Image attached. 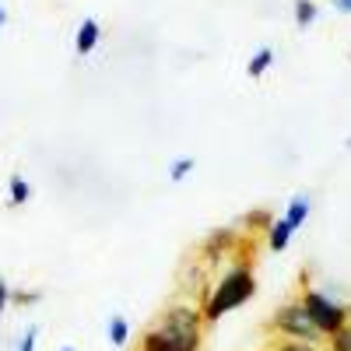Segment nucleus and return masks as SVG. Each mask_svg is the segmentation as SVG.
Here are the masks:
<instances>
[{
    "label": "nucleus",
    "mask_w": 351,
    "mask_h": 351,
    "mask_svg": "<svg viewBox=\"0 0 351 351\" xmlns=\"http://www.w3.org/2000/svg\"><path fill=\"white\" fill-rule=\"evenodd\" d=\"M200 327L204 313L193 306H169L141 341V351H200Z\"/></svg>",
    "instance_id": "obj_1"
},
{
    "label": "nucleus",
    "mask_w": 351,
    "mask_h": 351,
    "mask_svg": "<svg viewBox=\"0 0 351 351\" xmlns=\"http://www.w3.org/2000/svg\"><path fill=\"white\" fill-rule=\"evenodd\" d=\"M253 291H256L253 271H250V267H232V271L218 281L215 295L208 299V306H204L200 313H204V319H208V324H218L225 313H232V309H239L243 302H250Z\"/></svg>",
    "instance_id": "obj_2"
},
{
    "label": "nucleus",
    "mask_w": 351,
    "mask_h": 351,
    "mask_svg": "<svg viewBox=\"0 0 351 351\" xmlns=\"http://www.w3.org/2000/svg\"><path fill=\"white\" fill-rule=\"evenodd\" d=\"M271 330L281 334L285 341H302V344H319V341H324V334L316 330L313 316H309V309H306L302 302L281 306V309L274 313V319H271Z\"/></svg>",
    "instance_id": "obj_3"
},
{
    "label": "nucleus",
    "mask_w": 351,
    "mask_h": 351,
    "mask_svg": "<svg viewBox=\"0 0 351 351\" xmlns=\"http://www.w3.org/2000/svg\"><path fill=\"white\" fill-rule=\"evenodd\" d=\"M302 306L309 309V316H313L316 330L324 334V337H334L337 330H344V327H348V309H344V306H337L334 299H327L324 291H316V288H306V295H302Z\"/></svg>",
    "instance_id": "obj_4"
},
{
    "label": "nucleus",
    "mask_w": 351,
    "mask_h": 351,
    "mask_svg": "<svg viewBox=\"0 0 351 351\" xmlns=\"http://www.w3.org/2000/svg\"><path fill=\"white\" fill-rule=\"evenodd\" d=\"M306 215H309V200H306V197H295V200L288 204V215L271 225V250H274V253H281V250L288 246V239L299 232V225L306 221Z\"/></svg>",
    "instance_id": "obj_5"
},
{
    "label": "nucleus",
    "mask_w": 351,
    "mask_h": 351,
    "mask_svg": "<svg viewBox=\"0 0 351 351\" xmlns=\"http://www.w3.org/2000/svg\"><path fill=\"white\" fill-rule=\"evenodd\" d=\"M99 36H102V28H99V21H95V18H84V21H81V28H77V39H74L77 53H81V56H88V53L95 49Z\"/></svg>",
    "instance_id": "obj_6"
},
{
    "label": "nucleus",
    "mask_w": 351,
    "mask_h": 351,
    "mask_svg": "<svg viewBox=\"0 0 351 351\" xmlns=\"http://www.w3.org/2000/svg\"><path fill=\"white\" fill-rule=\"evenodd\" d=\"M127 341H130V324H127L120 313H116V316L109 319V344H112V348H123Z\"/></svg>",
    "instance_id": "obj_7"
},
{
    "label": "nucleus",
    "mask_w": 351,
    "mask_h": 351,
    "mask_svg": "<svg viewBox=\"0 0 351 351\" xmlns=\"http://www.w3.org/2000/svg\"><path fill=\"white\" fill-rule=\"evenodd\" d=\"M271 60H274V53H271L267 46H263V49H260V53L253 56V60H250V67H246V74H250V77H260L263 71H267V67H271Z\"/></svg>",
    "instance_id": "obj_8"
},
{
    "label": "nucleus",
    "mask_w": 351,
    "mask_h": 351,
    "mask_svg": "<svg viewBox=\"0 0 351 351\" xmlns=\"http://www.w3.org/2000/svg\"><path fill=\"white\" fill-rule=\"evenodd\" d=\"M313 18H316V4H313V0H295V25L306 28V25H313Z\"/></svg>",
    "instance_id": "obj_9"
},
{
    "label": "nucleus",
    "mask_w": 351,
    "mask_h": 351,
    "mask_svg": "<svg viewBox=\"0 0 351 351\" xmlns=\"http://www.w3.org/2000/svg\"><path fill=\"white\" fill-rule=\"evenodd\" d=\"M28 197H32V186H28L21 176H11V204H25Z\"/></svg>",
    "instance_id": "obj_10"
},
{
    "label": "nucleus",
    "mask_w": 351,
    "mask_h": 351,
    "mask_svg": "<svg viewBox=\"0 0 351 351\" xmlns=\"http://www.w3.org/2000/svg\"><path fill=\"white\" fill-rule=\"evenodd\" d=\"M327 351H351V324L337 330L334 337H327Z\"/></svg>",
    "instance_id": "obj_11"
},
{
    "label": "nucleus",
    "mask_w": 351,
    "mask_h": 351,
    "mask_svg": "<svg viewBox=\"0 0 351 351\" xmlns=\"http://www.w3.org/2000/svg\"><path fill=\"white\" fill-rule=\"evenodd\" d=\"M190 169H193V158H180V162H172L169 176H172L176 183H180V180H186V176H190Z\"/></svg>",
    "instance_id": "obj_12"
},
{
    "label": "nucleus",
    "mask_w": 351,
    "mask_h": 351,
    "mask_svg": "<svg viewBox=\"0 0 351 351\" xmlns=\"http://www.w3.org/2000/svg\"><path fill=\"white\" fill-rule=\"evenodd\" d=\"M36 341H39V327H28L18 341V351H36Z\"/></svg>",
    "instance_id": "obj_13"
},
{
    "label": "nucleus",
    "mask_w": 351,
    "mask_h": 351,
    "mask_svg": "<svg viewBox=\"0 0 351 351\" xmlns=\"http://www.w3.org/2000/svg\"><path fill=\"white\" fill-rule=\"evenodd\" d=\"M274 351H316V344H302V341H281Z\"/></svg>",
    "instance_id": "obj_14"
},
{
    "label": "nucleus",
    "mask_w": 351,
    "mask_h": 351,
    "mask_svg": "<svg viewBox=\"0 0 351 351\" xmlns=\"http://www.w3.org/2000/svg\"><path fill=\"white\" fill-rule=\"evenodd\" d=\"M8 302H11V288H8V281L0 278V313L8 309Z\"/></svg>",
    "instance_id": "obj_15"
},
{
    "label": "nucleus",
    "mask_w": 351,
    "mask_h": 351,
    "mask_svg": "<svg viewBox=\"0 0 351 351\" xmlns=\"http://www.w3.org/2000/svg\"><path fill=\"white\" fill-rule=\"evenodd\" d=\"M11 299L25 306V302H36V299H39V291H14V295H11Z\"/></svg>",
    "instance_id": "obj_16"
},
{
    "label": "nucleus",
    "mask_w": 351,
    "mask_h": 351,
    "mask_svg": "<svg viewBox=\"0 0 351 351\" xmlns=\"http://www.w3.org/2000/svg\"><path fill=\"white\" fill-rule=\"evenodd\" d=\"M334 8H337V11H348V14H351V0H334Z\"/></svg>",
    "instance_id": "obj_17"
},
{
    "label": "nucleus",
    "mask_w": 351,
    "mask_h": 351,
    "mask_svg": "<svg viewBox=\"0 0 351 351\" xmlns=\"http://www.w3.org/2000/svg\"><path fill=\"white\" fill-rule=\"evenodd\" d=\"M8 21V14H4V4H0V25H4Z\"/></svg>",
    "instance_id": "obj_18"
},
{
    "label": "nucleus",
    "mask_w": 351,
    "mask_h": 351,
    "mask_svg": "<svg viewBox=\"0 0 351 351\" xmlns=\"http://www.w3.org/2000/svg\"><path fill=\"white\" fill-rule=\"evenodd\" d=\"M60 351H74V348H60Z\"/></svg>",
    "instance_id": "obj_19"
},
{
    "label": "nucleus",
    "mask_w": 351,
    "mask_h": 351,
    "mask_svg": "<svg viewBox=\"0 0 351 351\" xmlns=\"http://www.w3.org/2000/svg\"><path fill=\"white\" fill-rule=\"evenodd\" d=\"M348 319H351V306H348Z\"/></svg>",
    "instance_id": "obj_20"
}]
</instances>
